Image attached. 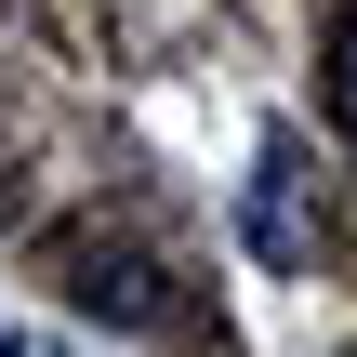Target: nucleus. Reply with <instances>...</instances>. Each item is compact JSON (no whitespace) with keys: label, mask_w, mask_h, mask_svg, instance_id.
<instances>
[{"label":"nucleus","mask_w":357,"mask_h":357,"mask_svg":"<svg viewBox=\"0 0 357 357\" xmlns=\"http://www.w3.org/2000/svg\"><path fill=\"white\" fill-rule=\"evenodd\" d=\"M238 238H252L265 265H305V146H291V132H265V159H252V212H238Z\"/></svg>","instance_id":"f257e3e1"},{"label":"nucleus","mask_w":357,"mask_h":357,"mask_svg":"<svg viewBox=\"0 0 357 357\" xmlns=\"http://www.w3.org/2000/svg\"><path fill=\"white\" fill-rule=\"evenodd\" d=\"M79 291H93V305H106V318H159V291H146V265H93V278H79Z\"/></svg>","instance_id":"f03ea898"},{"label":"nucleus","mask_w":357,"mask_h":357,"mask_svg":"<svg viewBox=\"0 0 357 357\" xmlns=\"http://www.w3.org/2000/svg\"><path fill=\"white\" fill-rule=\"evenodd\" d=\"M331 132H357V0H344V26H331Z\"/></svg>","instance_id":"7ed1b4c3"},{"label":"nucleus","mask_w":357,"mask_h":357,"mask_svg":"<svg viewBox=\"0 0 357 357\" xmlns=\"http://www.w3.org/2000/svg\"><path fill=\"white\" fill-rule=\"evenodd\" d=\"M0 357H40V344H0Z\"/></svg>","instance_id":"20e7f679"}]
</instances>
